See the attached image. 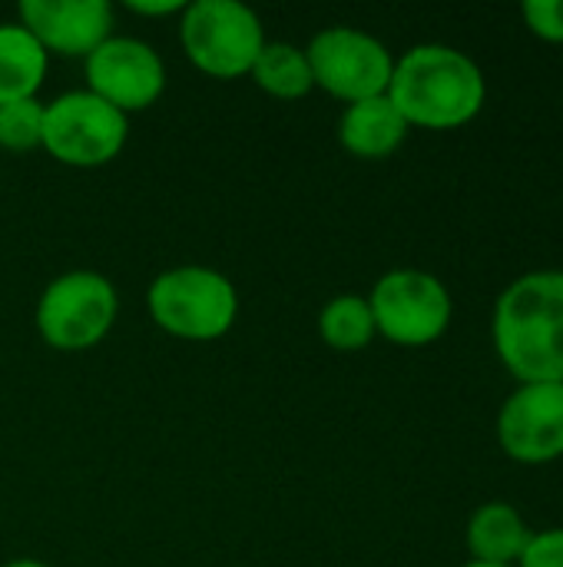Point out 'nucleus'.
Here are the masks:
<instances>
[{
  "label": "nucleus",
  "mask_w": 563,
  "mask_h": 567,
  "mask_svg": "<svg viewBox=\"0 0 563 567\" xmlns=\"http://www.w3.org/2000/svg\"><path fill=\"white\" fill-rule=\"evenodd\" d=\"M465 567H514V565H481V561H468Z\"/></svg>",
  "instance_id": "4be33fe9"
},
{
  "label": "nucleus",
  "mask_w": 563,
  "mask_h": 567,
  "mask_svg": "<svg viewBox=\"0 0 563 567\" xmlns=\"http://www.w3.org/2000/svg\"><path fill=\"white\" fill-rule=\"evenodd\" d=\"M126 10L136 17H179L186 0H126Z\"/></svg>",
  "instance_id": "aec40b11"
},
{
  "label": "nucleus",
  "mask_w": 563,
  "mask_h": 567,
  "mask_svg": "<svg viewBox=\"0 0 563 567\" xmlns=\"http://www.w3.org/2000/svg\"><path fill=\"white\" fill-rule=\"evenodd\" d=\"M129 140V116L96 93L66 90L43 103V143L56 163L70 169L110 166Z\"/></svg>",
  "instance_id": "423d86ee"
},
{
  "label": "nucleus",
  "mask_w": 563,
  "mask_h": 567,
  "mask_svg": "<svg viewBox=\"0 0 563 567\" xmlns=\"http://www.w3.org/2000/svg\"><path fill=\"white\" fill-rule=\"evenodd\" d=\"M319 336L335 352H362L375 342V316L368 306V296L342 292L329 299L319 312Z\"/></svg>",
  "instance_id": "dca6fc26"
},
{
  "label": "nucleus",
  "mask_w": 563,
  "mask_h": 567,
  "mask_svg": "<svg viewBox=\"0 0 563 567\" xmlns=\"http://www.w3.org/2000/svg\"><path fill=\"white\" fill-rule=\"evenodd\" d=\"M494 352L521 382L563 385V269L524 272L494 302Z\"/></svg>",
  "instance_id": "f257e3e1"
},
{
  "label": "nucleus",
  "mask_w": 563,
  "mask_h": 567,
  "mask_svg": "<svg viewBox=\"0 0 563 567\" xmlns=\"http://www.w3.org/2000/svg\"><path fill=\"white\" fill-rule=\"evenodd\" d=\"M83 73L86 90L126 116L156 106L166 93V63L159 50L139 37L113 33L83 60Z\"/></svg>",
  "instance_id": "1a4fd4ad"
},
{
  "label": "nucleus",
  "mask_w": 563,
  "mask_h": 567,
  "mask_svg": "<svg viewBox=\"0 0 563 567\" xmlns=\"http://www.w3.org/2000/svg\"><path fill=\"white\" fill-rule=\"evenodd\" d=\"M521 13L534 37L548 43H563V0H528Z\"/></svg>",
  "instance_id": "a211bd4d"
},
{
  "label": "nucleus",
  "mask_w": 563,
  "mask_h": 567,
  "mask_svg": "<svg viewBox=\"0 0 563 567\" xmlns=\"http://www.w3.org/2000/svg\"><path fill=\"white\" fill-rule=\"evenodd\" d=\"M176 30L186 60L212 80L249 76L269 43L259 13L239 0H192L179 13Z\"/></svg>",
  "instance_id": "20e7f679"
},
{
  "label": "nucleus",
  "mask_w": 563,
  "mask_h": 567,
  "mask_svg": "<svg viewBox=\"0 0 563 567\" xmlns=\"http://www.w3.org/2000/svg\"><path fill=\"white\" fill-rule=\"evenodd\" d=\"M518 567H563V528L534 532Z\"/></svg>",
  "instance_id": "6ab92c4d"
},
{
  "label": "nucleus",
  "mask_w": 563,
  "mask_h": 567,
  "mask_svg": "<svg viewBox=\"0 0 563 567\" xmlns=\"http://www.w3.org/2000/svg\"><path fill=\"white\" fill-rule=\"evenodd\" d=\"M242 299L229 276L212 266H173L146 289V312L156 329L183 342H216L232 332Z\"/></svg>",
  "instance_id": "7ed1b4c3"
},
{
  "label": "nucleus",
  "mask_w": 563,
  "mask_h": 567,
  "mask_svg": "<svg viewBox=\"0 0 563 567\" xmlns=\"http://www.w3.org/2000/svg\"><path fill=\"white\" fill-rule=\"evenodd\" d=\"M375 329L402 349H425L438 342L455 316L448 286L425 269H392L368 292Z\"/></svg>",
  "instance_id": "0eeeda50"
},
{
  "label": "nucleus",
  "mask_w": 563,
  "mask_h": 567,
  "mask_svg": "<svg viewBox=\"0 0 563 567\" xmlns=\"http://www.w3.org/2000/svg\"><path fill=\"white\" fill-rule=\"evenodd\" d=\"M405 116L385 96H372L362 103H348L338 116V143L355 159H388L408 136Z\"/></svg>",
  "instance_id": "f8f14e48"
},
{
  "label": "nucleus",
  "mask_w": 563,
  "mask_h": 567,
  "mask_svg": "<svg viewBox=\"0 0 563 567\" xmlns=\"http://www.w3.org/2000/svg\"><path fill=\"white\" fill-rule=\"evenodd\" d=\"M119 319L116 286L93 269H70L50 279L37 299L33 326L56 352L96 349Z\"/></svg>",
  "instance_id": "39448f33"
},
{
  "label": "nucleus",
  "mask_w": 563,
  "mask_h": 567,
  "mask_svg": "<svg viewBox=\"0 0 563 567\" xmlns=\"http://www.w3.org/2000/svg\"><path fill=\"white\" fill-rule=\"evenodd\" d=\"M249 80L275 100H302L315 90L305 47H295L289 40H269L256 56Z\"/></svg>",
  "instance_id": "2eb2a0df"
},
{
  "label": "nucleus",
  "mask_w": 563,
  "mask_h": 567,
  "mask_svg": "<svg viewBox=\"0 0 563 567\" xmlns=\"http://www.w3.org/2000/svg\"><path fill=\"white\" fill-rule=\"evenodd\" d=\"M531 528L524 522V515L508 505V502H488L481 505L471 518H468V551L471 561L481 565H514L521 561V555L531 545Z\"/></svg>",
  "instance_id": "ddd939ff"
},
{
  "label": "nucleus",
  "mask_w": 563,
  "mask_h": 567,
  "mask_svg": "<svg viewBox=\"0 0 563 567\" xmlns=\"http://www.w3.org/2000/svg\"><path fill=\"white\" fill-rule=\"evenodd\" d=\"M305 53L312 63L315 90H325L345 106L388 93L395 53L368 30L345 23L325 27L309 40Z\"/></svg>",
  "instance_id": "6e6552de"
},
{
  "label": "nucleus",
  "mask_w": 563,
  "mask_h": 567,
  "mask_svg": "<svg viewBox=\"0 0 563 567\" xmlns=\"http://www.w3.org/2000/svg\"><path fill=\"white\" fill-rule=\"evenodd\" d=\"M43 143V103L13 100L0 103V150L7 153H30Z\"/></svg>",
  "instance_id": "f3484780"
},
{
  "label": "nucleus",
  "mask_w": 563,
  "mask_h": 567,
  "mask_svg": "<svg viewBox=\"0 0 563 567\" xmlns=\"http://www.w3.org/2000/svg\"><path fill=\"white\" fill-rule=\"evenodd\" d=\"M494 429L511 462L548 465L563 458V385L521 382L504 399Z\"/></svg>",
  "instance_id": "9d476101"
},
{
  "label": "nucleus",
  "mask_w": 563,
  "mask_h": 567,
  "mask_svg": "<svg viewBox=\"0 0 563 567\" xmlns=\"http://www.w3.org/2000/svg\"><path fill=\"white\" fill-rule=\"evenodd\" d=\"M388 100L408 126L458 130L484 110L488 80L465 50L448 43H418L395 56Z\"/></svg>",
  "instance_id": "f03ea898"
},
{
  "label": "nucleus",
  "mask_w": 563,
  "mask_h": 567,
  "mask_svg": "<svg viewBox=\"0 0 563 567\" xmlns=\"http://www.w3.org/2000/svg\"><path fill=\"white\" fill-rule=\"evenodd\" d=\"M3 567H50L46 561H37V558H13V561H7Z\"/></svg>",
  "instance_id": "412c9836"
},
{
  "label": "nucleus",
  "mask_w": 563,
  "mask_h": 567,
  "mask_svg": "<svg viewBox=\"0 0 563 567\" xmlns=\"http://www.w3.org/2000/svg\"><path fill=\"white\" fill-rule=\"evenodd\" d=\"M50 56L20 20L0 23V103L33 100L46 80Z\"/></svg>",
  "instance_id": "4468645a"
},
{
  "label": "nucleus",
  "mask_w": 563,
  "mask_h": 567,
  "mask_svg": "<svg viewBox=\"0 0 563 567\" xmlns=\"http://www.w3.org/2000/svg\"><path fill=\"white\" fill-rule=\"evenodd\" d=\"M17 20L37 37L46 56L66 60H86L116 27L106 0H20Z\"/></svg>",
  "instance_id": "9b49d317"
}]
</instances>
